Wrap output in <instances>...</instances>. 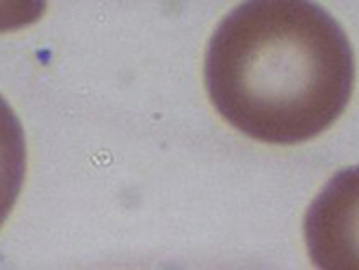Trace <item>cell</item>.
<instances>
[{"instance_id": "3957f363", "label": "cell", "mask_w": 359, "mask_h": 270, "mask_svg": "<svg viewBox=\"0 0 359 270\" xmlns=\"http://www.w3.org/2000/svg\"><path fill=\"white\" fill-rule=\"evenodd\" d=\"M27 176V138L11 104L0 95V227L11 214Z\"/></svg>"}, {"instance_id": "7a4b0ae2", "label": "cell", "mask_w": 359, "mask_h": 270, "mask_svg": "<svg viewBox=\"0 0 359 270\" xmlns=\"http://www.w3.org/2000/svg\"><path fill=\"white\" fill-rule=\"evenodd\" d=\"M303 238L318 270H359V164L338 171L316 194Z\"/></svg>"}, {"instance_id": "6da1fadb", "label": "cell", "mask_w": 359, "mask_h": 270, "mask_svg": "<svg viewBox=\"0 0 359 270\" xmlns=\"http://www.w3.org/2000/svg\"><path fill=\"white\" fill-rule=\"evenodd\" d=\"M215 111L249 138L299 145L351 102L355 55L340 22L305 0H251L229 11L206 48Z\"/></svg>"}]
</instances>
